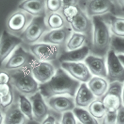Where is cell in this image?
Returning a JSON list of instances; mask_svg holds the SVG:
<instances>
[{"label": "cell", "mask_w": 124, "mask_h": 124, "mask_svg": "<svg viewBox=\"0 0 124 124\" xmlns=\"http://www.w3.org/2000/svg\"><path fill=\"white\" fill-rule=\"evenodd\" d=\"M80 85L79 81L61 67L56 70L55 75L48 81L39 84V91L45 99L61 95L75 97Z\"/></svg>", "instance_id": "6da1fadb"}, {"label": "cell", "mask_w": 124, "mask_h": 124, "mask_svg": "<svg viewBox=\"0 0 124 124\" xmlns=\"http://www.w3.org/2000/svg\"><path fill=\"white\" fill-rule=\"evenodd\" d=\"M93 42L91 52L93 55L105 56L110 49L112 36L107 23L101 16L93 17Z\"/></svg>", "instance_id": "7a4b0ae2"}, {"label": "cell", "mask_w": 124, "mask_h": 124, "mask_svg": "<svg viewBox=\"0 0 124 124\" xmlns=\"http://www.w3.org/2000/svg\"><path fill=\"white\" fill-rule=\"evenodd\" d=\"M10 75L11 83L20 94L29 97L39 91V83L33 76L30 66L10 72Z\"/></svg>", "instance_id": "3957f363"}, {"label": "cell", "mask_w": 124, "mask_h": 124, "mask_svg": "<svg viewBox=\"0 0 124 124\" xmlns=\"http://www.w3.org/2000/svg\"><path fill=\"white\" fill-rule=\"evenodd\" d=\"M36 60L35 56L21 45L17 47L10 55L3 65L4 70L11 72L26 68Z\"/></svg>", "instance_id": "277c9868"}, {"label": "cell", "mask_w": 124, "mask_h": 124, "mask_svg": "<svg viewBox=\"0 0 124 124\" xmlns=\"http://www.w3.org/2000/svg\"><path fill=\"white\" fill-rule=\"evenodd\" d=\"M45 16L34 17L31 23L19 37L27 45L38 43L42 37L50 31L45 21Z\"/></svg>", "instance_id": "5b68a950"}, {"label": "cell", "mask_w": 124, "mask_h": 124, "mask_svg": "<svg viewBox=\"0 0 124 124\" xmlns=\"http://www.w3.org/2000/svg\"><path fill=\"white\" fill-rule=\"evenodd\" d=\"M124 83L113 82L108 85V89L101 97L107 111H117L122 104V89Z\"/></svg>", "instance_id": "8992f818"}, {"label": "cell", "mask_w": 124, "mask_h": 124, "mask_svg": "<svg viewBox=\"0 0 124 124\" xmlns=\"http://www.w3.org/2000/svg\"><path fill=\"white\" fill-rule=\"evenodd\" d=\"M23 43L19 36L4 30L0 36V68L2 67L10 55Z\"/></svg>", "instance_id": "52a82bcc"}, {"label": "cell", "mask_w": 124, "mask_h": 124, "mask_svg": "<svg viewBox=\"0 0 124 124\" xmlns=\"http://www.w3.org/2000/svg\"><path fill=\"white\" fill-rule=\"evenodd\" d=\"M107 77L106 79L110 83L120 82L124 83V66L113 50L110 49L107 54Z\"/></svg>", "instance_id": "ba28073f"}, {"label": "cell", "mask_w": 124, "mask_h": 124, "mask_svg": "<svg viewBox=\"0 0 124 124\" xmlns=\"http://www.w3.org/2000/svg\"><path fill=\"white\" fill-rule=\"evenodd\" d=\"M29 51L37 60L48 62L58 59L61 53L59 46L42 42L30 45Z\"/></svg>", "instance_id": "9c48e42d"}, {"label": "cell", "mask_w": 124, "mask_h": 124, "mask_svg": "<svg viewBox=\"0 0 124 124\" xmlns=\"http://www.w3.org/2000/svg\"><path fill=\"white\" fill-rule=\"evenodd\" d=\"M33 18L34 17L31 14L23 10L18 9L14 12L8 19L6 21L8 31L14 35L20 36Z\"/></svg>", "instance_id": "30bf717a"}, {"label": "cell", "mask_w": 124, "mask_h": 124, "mask_svg": "<svg viewBox=\"0 0 124 124\" xmlns=\"http://www.w3.org/2000/svg\"><path fill=\"white\" fill-rule=\"evenodd\" d=\"M30 67L33 76L39 84L48 81L55 75L56 70L55 66L50 62L37 59L31 64Z\"/></svg>", "instance_id": "8fae6325"}, {"label": "cell", "mask_w": 124, "mask_h": 124, "mask_svg": "<svg viewBox=\"0 0 124 124\" xmlns=\"http://www.w3.org/2000/svg\"><path fill=\"white\" fill-rule=\"evenodd\" d=\"M61 67L71 76L82 83H87L92 78L86 65L81 62H62Z\"/></svg>", "instance_id": "7c38bea8"}, {"label": "cell", "mask_w": 124, "mask_h": 124, "mask_svg": "<svg viewBox=\"0 0 124 124\" xmlns=\"http://www.w3.org/2000/svg\"><path fill=\"white\" fill-rule=\"evenodd\" d=\"M72 29L70 25H67L62 28L57 29L50 30L41 39L40 42L53 44L57 46H63L70 37L72 32Z\"/></svg>", "instance_id": "4fadbf2b"}, {"label": "cell", "mask_w": 124, "mask_h": 124, "mask_svg": "<svg viewBox=\"0 0 124 124\" xmlns=\"http://www.w3.org/2000/svg\"><path fill=\"white\" fill-rule=\"evenodd\" d=\"M114 10L113 0H89L86 4V14L89 17L101 16L113 13Z\"/></svg>", "instance_id": "5bb4252c"}, {"label": "cell", "mask_w": 124, "mask_h": 124, "mask_svg": "<svg viewBox=\"0 0 124 124\" xmlns=\"http://www.w3.org/2000/svg\"><path fill=\"white\" fill-rule=\"evenodd\" d=\"M32 105L34 121L42 123L50 112L49 106L46 104L44 96L39 91L29 97Z\"/></svg>", "instance_id": "9a60e30c"}, {"label": "cell", "mask_w": 124, "mask_h": 124, "mask_svg": "<svg viewBox=\"0 0 124 124\" xmlns=\"http://www.w3.org/2000/svg\"><path fill=\"white\" fill-rule=\"evenodd\" d=\"M46 100L47 104L51 109L60 114L73 110L76 106L74 97L68 95L54 96Z\"/></svg>", "instance_id": "2e32d148"}, {"label": "cell", "mask_w": 124, "mask_h": 124, "mask_svg": "<svg viewBox=\"0 0 124 124\" xmlns=\"http://www.w3.org/2000/svg\"><path fill=\"white\" fill-rule=\"evenodd\" d=\"M84 61L92 75L106 78L107 71L105 56L89 55Z\"/></svg>", "instance_id": "e0dca14e"}, {"label": "cell", "mask_w": 124, "mask_h": 124, "mask_svg": "<svg viewBox=\"0 0 124 124\" xmlns=\"http://www.w3.org/2000/svg\"><path fill=\"white\" fill-rule=\"evenodd\" d=\"M70 25L73 32L85 34L88 36L93 29V22L87 14L81 9L70 23Z\"/></svg>", "instance_id": "ac0fdd59"}, {"label": "cell", "mask_w": 124, "mask_h": 124, "mask_svg": "<svg viewBox=\"0 0 124 124\" xmlns=\"http://www.w3.org/2000/svg\"><path fill=\"white\" fill-rule=\"evenodd\" d=\"M18 9L31 14L33 17L46 16L45 0H23L19 4Z\"/></svg>", "instance_id": "d6986e66"}, {"label": "cell", "mask_w": 124, "mask_h": 124, "mask_svg": "<svg viewBox=\"0 0 124 124\" xmlns=\"http://www.w3.org/2000/svg\"><path fill=\"white\" fill-rule=\"evenodd\" d=\"M91 49L87 45H85L78 49L65 50L60 53L58 61L62 62H80L84 61L89 55Z\"/></svg>", "instance_id": "ffe728a7"}, {"label": "cell", "mask_w": 124, "mask_h": 124, "mask_svg": "<svg viewBox=\"0 0 124 124\" xmlns=\"http://www.w3.org/2000/svg\"><path fill=\"white\" fill-rule=\"evenodd\" d=\"M75 105L76 107H86L96 99V97L89 88L86 83L80 84L75 96Z\"/></svg>", "instance_id": "44dd1931"}, {"label": "cell", "mask_w": 124, "mask_h": 124, "mask_svg": "<svg viewBox=\"0 0 124 124\" xmlns=\"http://www.w3.org/2000/svg\"><path fill=\"white\" fill-rule=\"evenodd\" d=\"M29 121L21 110L19 104H12L8 108L5 112L4 124H22Z\"/></svg>", "instance_id": "7402d4cb"}, {"label": "cell", "mask_w": 124, "mask_h": 124, "mask_svg": "<svg viewBox=\"0 0 124 124\" xmlns=\"http://www.w3.org/2000/svg\"><path fill=\"white\" fill-rule=\"evenodd\" d=\"M88 87L95 97H101L108 89V81L104 78L96 76L92 77L88 81Z\"/></svg>", "instance_id": "603a6c76"}, {"label": "cell", "mask_w": 124, "mask_h": 124, "mask_svg": "<svg viewBox=\"0 0 124 124\" xmlns=\"http://www.w3.org/2000/svg\"><path fill=\"white\" fill-rule=\"evenodd\" d=\"M45 21L50 30L62 28L70 24L60 12L47 13L45 17Z\"/></svg>", "instance_id": "cb8c5ba5"}, {"label": "cell", "mask_w": 124, "mask_h": 124, "mask_svg": "<svg viewBox=\"0 0 124 124\" xmlns=\"http://www.w3.org/2000/svg\"><path fill=\"white\" fill-rule=\"evenodd\" d=\"M88 36L85 34L79 32H73L68 40L65 46L66 50H72L79 48L87 44Z\"/></svg>", "instance_id": "d4e9b609"}, {"label": "cell", "mask_w": 124, "mask_h": 124, "mask_svg": "<svg viewBox=\"0 0 124 124\" xmlns=\"http://www.w3.org/2000/svg\"><path fill=\"white\" fill-rule=\"evenodd\" d=\"M109 28L113 35L124 37V17L110 16Z\"/></svg>", "instance_id": "484cf974"}, {"label": "cell", "mask_w": 124, "mask_h": 124, "mask_svg": "<svg viewBox=\"0 0 124 124\" xmlns=\"http://www.w3.org/2000/svg\"><path fill=\"white\" fill-rule=\"evenodd\" d=\"M88 111L96 120H101L104 117L107 110L101 99H95L88 106Z\"/></svg>", "instance_id": "4316f807"}, {"label": "cell", "mask_w": 124, "mask_h": 124, "mask_svg": "<svg viewBox=\"0 0 124 124\" xmlns=\"http://www.w3.org/2000/svg\"><path fill=\"white\" fill-rule=\"evenodd\" d=\"M25 95L20 94L19 96L18 104L19 108L24 116L27 117L29 121H34L33 117L32 105L29 98H27Z\"/></svg>", "instance_id": "83f0119b"}, {"label": "cell", "mask_w": 124, "mask_h": 124, "mask_svg": "<svg viewBox=\"0 0 124 124\" xmlns=\"http://www.w3.org/2000/svg\"><path fill=\"white\" fill-rule=\"evenodd\" d=\"M75 117L79 122L83 124H98L97 120L91 116L89 111L84 109L83 107H75L73 110Z\"/></svg>", "instance_id": "f1b7e54d"}, {"label": "cell", "mask_w": 124, "mask_h": 124, "mask_svg": "<svg viewBox=\"0 0 124 124\" xmlns=\"http://www.w3.org/2000/svg\"><path fill=\"white\" fill-rule=\"evenodd\" d=\"M81 9L79 8L78 4L76 5H71V6H64L62 8L60 13L66 19V21L70 24L74 17L78 14Z\"/></svg>", "instance_id": "f546056e"}, {"label": "cell", "mask_w": 124, "mask_h": 124, "mask_svg": "<svg viewBox=\"0 0 124 124\" xmlns=\"http://www.w3.org/2000/svg\"><path fill=\"white\" fill-rule=\"evenodd\" d=\"M110 49L113 50L117 55H124V37L112 35Z\"/></svg>", "instance_id": "4dcf8cb0"}, {"label": "cell", "mask_w": 124, "mask_h": 124, "mask_svg": "<svg viewBox=\"0 0 124 124\" xmlns=\"http://www.w3.org/2000/svg\"><path fill=\"white\" fill-rule=\"evenodd\" d=\"M46 11L47 13L60 12L63 8L61 0H45Z\"/></svg>", "instance_id": "1f68e13d"}, {"label": "cell", "mask_w": 124, "mask_h": 124, "mask_svg": "<svg viewBox=\"0 0 124 124\" xmlns=\"http://www.w3.org/2000/svg\"><path fill=\"white\" fill-rule=\"evenodd\" d=\"M62 119V116H61L60 113L56 112L54 111L52 109L50 110L48 114L46 117V118L44 120V121L41 124H58L59 122H61Z\"/></svg>", "instance_id": "d6a6232c"}, {"label": "cell", "mask_w": 124, "mask_h": 124, "mask_svg": "<svg viewBox=\"0 0 124 124\" xmlns=\"http://www.w3.org/2000/svg\"><path fill=\"white\" fill-rule=\"evenodd\" d=\"M13 101H14V95H13V91H11L8 94L1 96L0 106L3 108H8L10 106H11Z\"/></svg>", "instance_id": "836d02e7"}, {"label": "cell", "mask_w": 124, "mask_h": 124, "mask_svg": "<svg viewBox=\"0 0 124 124\" xmlns=\"http://www.w3.org/2000/svg\"><path fill=\"white\" fill-rule=\"evenodd\" d=\"M60 123L62 124H76L77 122L73 112L69 110L63 112Z\"/></svg>", "instance_id": "e575fe53"}, {"label": "cell", "mask_w": 124, "mask_h": 124, "mask_svg": "<svg viewBox=\"0 0 124 124\" xmlns=\"http://www.w3.org/2000/svg\"><path fill=\"white\" fill-rule=\"evenodd\" d=\"M102 124H113L117 122V111H107L101 120Z\"/></svg>", "instance_id": "d590c367"}, {"label": "cell", "mask_w": 124, "mask_h": 124, "mask_svg": "<svg viewBox=\"0 0 124 124\" xmlns=\"http://www.w3.org/2000/svg\"><path fill=\"white\" fill-rule=\"evenodd\" d=\"M11 76L6 70L0 71V85L11 84Z\"/></svg>", "instance_id": "8d00e7d4"}, {"label": "cell", "mask_w": 124, "mask_h": 124, "mask_svg": "<svg viewBox=\"0 0 124 124\" xmlns=\"http://www.w3.org/2000/svg\"><path fill=\"white\" fill-rule=\"evenodd\" d=\"M116 124H124V106L123 104L117 110Z\"/></svg>", "instance_id": "74e56055"}, {"label": "cell", "mask_w": 124, "mask_h": 124, "mask_svg": "<svg viewBox=\"0 0 124 124\" xmlns=\"http://www.w3.org/2000/svg\"><path fill=\"white\" fill-rule=\"evenodd\" d=\"M11 84H6V85H0V96H3L8 94L9 92L12 91Z\"/></svg>", "instance_id": "f35d334b"}, {"label": "cell", "mask_w": 124, "mask_h": 124, "mask_svg": "<svg viewBox=\"0 0 124 124\" xmlns=\"http://www.w3.org/2000/svg\"><path fill=\"white\" fill-rule=\"evenodd\" d=\"M61 1L63 4V7L76 5V4H78V0H61Z\"/></svg>", "instance_id": "ab89813d"}, {"label": "cell", "mask_w": 124, "mask_h": 124, "mask_svg": "<svg viewBox=\"0 0 124 124\" xmlns=\"http://www.w3.org/2000/svg\"><path fill=\"white\" fill-rule=\"evenodd\" d=\"M116 1L120 9L124 12V0H116Z\"/></svg>", "instance_id": "60d3db41"}, {"label": "cell", "mask_w": 124, "mask_h": 124, "mask_svg": "<svg viewBox=\"0 0 124 124\" xmlns=\"http://www.w3.org/2000/svg\"><path fill=\"white\" fill-rule=\"evenodd\" d=\"M118 58H119V60H120V61L124 65V55H122V54H118Z\"/></svg>", "instance_id": "b9f144b4"}, {"label": "cell", "mask_w": 124, "mask_h": 124, "mask_svg": "<svg viewBox=\"0 0 124 124\" xmlns=\"http://www.w3.org/2000/svg\"><path fill=\"white\" fill-rule=\"evenodd\" d=\"M4 116L2 114L1 111L0 110V124L4 123Z\"/></svg>", "instance_id": "7bdbcfd3"}, {"label": "cell", "mask_w": 124, "mask_h": 124, "mask_svg": "<svg viewBox=\"0 0 124 124\" xmlns=\"http://www.w3.org/2000/svg\"><path fill=\"white\" fill-rule=\"evenodd\" d=\"M122 104L124 106V86H123V89H122Z\"/></svg>", "instance_id": "ee69618b"}, {"label": "cell", "mask_w": 124, "mask_h": 124, "mask_svg": "<svg viewBox=\"0 0 124 124\" xmlns=\"http://www.w3.org/2000/svg\"><path fill=\"white\" fill-rule=\"evenodd\" d=\"M0 101H1V96H0Z\"/></svg>", "instance_id": "f6af8a7d"}]
</instances>
